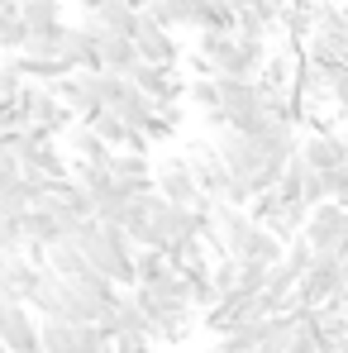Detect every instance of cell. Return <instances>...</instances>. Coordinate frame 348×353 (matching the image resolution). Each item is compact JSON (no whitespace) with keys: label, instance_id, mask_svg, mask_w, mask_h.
Masks as SVG:
<instances>
[{"label":"cell","instance_id":"obj_1","mask_svg":"<svg viewBox=\"0 0 348 353\" xmlns=\"http://www.w3.org/2000/svg\"><path fill=\"white\" fill-rule=\"evenodd\" d=\"M134 301H139V310H143V320H148V330H153L158 344H172L181 334H191V325H196V315H201V310L186 301L181 272H167V277H158V282L134 287Z\"/></svg>","mask_w":348,"mask_h":353},{"label":"cell","instance_id":"obj_2","mask_svg":"<svg viewBox=\"0 0 348 353\" xmlns=\"http://www.w3.org/2000/svg\"><path fill=\"white\" fill-rule=\"evenodd\" d=\"M81 253L91 258V268L101 272V277H110L119 292H134L139 287V277H134V258H139V243L115 230V225H101L96 220V230L81 239Z\"/></svg>","mask_w":348,"mask_h":353},{"label":"cell","instance_id":"obj_3","mask_svg":"<svg viewBox=\"0 0 348 353\" xmlns=\"http://www.w3.org/2000/svg\"><path fill=\"white\" fill-rule=\"evenodd\" d=\"M34 310H39V320H62V325H96L101 320V305L91 296H81L72 282L53 277V272H43V287L34 296Z\"/></svg>","mask_w":348,"mask_h":353},{"label":"cell","instance_id":"obj_4","mask_svg":"<svg viewBox=\"0 0 348 353\" xmlns=\"http://www.w3.org/2000/svg\"><path fill=\"white\" fill-rule=\"evenodd\" d=\"M53 91L81 124H96L110 110V72H67Z\"/></svg>","mask_w":348,"mask_h":353},{"label":"cell","instance_id":"obj_5","mask_svg":"<svg viewBox=\"0 0 348 353\" xmlns=\"http://www.w3.org/2000/svg\"><path fill=\"white\" fill-rule=\"evenodd\" d=\"M344 292H348V263L344 258H320V253H315V263H310V272L300 277V287H296L287 310H320V305L339 301Z\"/></svg>","mask_w":348,"mask_h":353},{"label":"cell","instance_id":"obj_6","mask_svg":"<svg viewBox=\"0 0 348 353\" xmlns=\"http://www.w3.org/2000/svg\"><path fill=\"white\" fill-rule=\"evenodd\" d=\"M181 158H186V168L196 176V186L205 191V201H225L229 196L234 176L225 168V158H220V148H215V139H186Z\"/></svg>","mask_w":348,"mask_h":353},{"label":"cell","instance_id":"obj_7","mask_svg":"<svg viewBox=\"0 0 348 353\" xmlns=\"http://www.w3.org/2000/svg\"><path fill=\"white\" fill-rule=\"evenodd\" d=\"M305 243L320 253V258H344L348 263V210L344 205H315L310 220H305Z\"/></svg>","mask_w":348,"mask_h":353},{"label":"cell","instance_id":"obj_8","mask_svg":"<svg viewBox=\"0 0 348 353\" xmlns=\"http://www.w3.org/2000/svg\"><path fill=\"white\" fill-rule=\"evenodd\" d=\"M153 191H158L167 205H176V210H201V205H205V191L196 186V176H191V168H186L181 153L163 158V163L153 168Z\"/></svg>","mask_w":348,"mask_h":353},{"label":"cell","instance_id":"obj_9","mask_svg":"<svg viewBox=\"0 0 348 353\" xmlns=\"http://www.w3.org/2000/svg\"><path fill=\"white\" fill-rule=\"evenodd\" d=\"M39 344H43V353H101V349H110V339L101 334V325H62V320H39Z\"/></svg>","mask_w":348,"mask_h":353},{"label":"cell","instance_id":"obj_10","mask_svg":"<svg viewBox=\"0 0 348 353\" xmlns=\"http://www.w3.org/2000/svg\"><path fill=\"white\" fill-rule=\"evenodd\" d=\"M0 344L5 353H39V320H34V310L24 305V301H10V296H0Z\"/></svg>","mask_w":348,"mask_h":353},{"label":"cell","instance_id":"obj_11","mask_svg":"<svg viewBox=\"0 0 348 353\" xmlns=\"http://www.w3.org/2000/svg\"><path fill=\"white\" fill-rule=\"evenodd\" d=\"M43 272H48V268H34L24 253H14V258H0V296L34 305V296H39V287H43Z\"/></svg>","mask_w":348,"mask_h":353},{"label":"cell","instance_id":"obj_12","mask_svg":"<svg viewBox=\"0 0 348 353\" xmlns=\"http://www.w3.org/2000/svg\"><path fill=\"white\" fill-rule=\"evenodd\" d=\"M296 158H305L315 172H334V168H348V148L339 139V129H310L296 148Z\"/></svg>","mask_w":348,"mask_h":353},{"label":"cell","instance_id":"obj_13","mask_svg":"<svg viewBox=\"0 0 348 353\" xmlns=\"http://www.w3.org/2000/svg\"><path fill=\"white\" fill-rule=\"evenodd\" d=\"M134 48H139V58L148 62V67H167V72H176V58H181L176 39L167 34V29H158L153 19H143V14H139V29H134Z\"/></svg>","mask_w":348,"mask_h":353},{"label":"cell","instance_id":"obj_14","mask_svg":"<svg viewBox=\"0 0 348 353\" xmlns=\"http://www.w3.org/2000/svg\"><path fill=\"white\" fill-rule=\"evenodd\" d=\"M62 143H67V153H72V163H91V168H110V153H115V148H110V143H105V139H101V134H96L91 124H81V119H76V124L67 129V139H62Z\"/></svg>","mask_w":348,"mask_h":353},{"label":"cell","instance_id":"obj_15","mask_svg":"<svg viewBox=\"0 0 348 353\" xmlns=\"http://www.w3.org/2000/svg\"><path fill=\"white\" fill-rule=\"evenodd\" d=\"M48 272L62 277V282H81V277L91 272V258H86L76 243H58V248L48 253Z\"/></svg>","mask_w":348,"mask_h":353},{"label":"cell","instance_id":"obj_16","mask_svg":"<svg viewBox=\"0 0 348 353\" xmlns=\"http://www.w3.org/2000/svg\"><path fill=\"white\" fill-rule=\"evenodd\" d=\"M29 48V24H24V14H19V0L14 5H0V53H24Z\"/></svg>","mask_w":348,"mask_h":353},{"label":"cell","instance_id":"obj_17","mask_svg":"<svg viewBox=\"0 0 348 353\" xmlns=\"http://www.w3.org/2000/svg\"><path fill=\"white\" fill-rule=\"evenodd\" d=\"M186 105H196L201 119H210L220 110V81L215 77H196V81H186Z\"/></svg>","mask_w":348,"mask_h":353},{"label":"cell","instance_id":"obj_18","mask_svg":"<svg viewBox=\"0 0 348 353\" xmlns=\"http://www.w3.org/2000/svg\"><path fill=\"white\" fill-rule=\"evenodd\" d=\"M210 287L220 296V305L238 296V263H234V258H215V263H210Z\"/></svg>","mask_w":348,"mask_h":353},{"label":"cell","instance_id":"obj_19","mask_svg":"<svg viewBox=\"0 0 348 353\" xmlns=\"http://www.w3.org/2000/svg\"><path fill=\"white\" fill-rule=\"evenodd\" d=\"M24 86H29V77H24L19 58H5L0 62V105H14L24 96Z\"/></svg>","mask_w":348,"mask_h":353},{"label":"cell","instance_id":"obj_20","mask_svg":"<svg viewBox=\"0 0 348 353\" xmlns=\"http://www.w3.org/2000/svg\"><path fill=\"white\" fill-rule=\"evenodd\" d=\"M325 72V91H329V110H348V62H334V67H320Z\"/></svg>","mask_w":348,"mask_h":353},{"label":"cell","instance_id":"obj_21","mask_svg":"<svg viewBox=\"0 0 348 353\" xmlns=\"http://www.w3.org/2000/svg\"><path fill=\"white\" fill-rule=\"evenodd\" d=\"M282 263H287V268L296 272V277H305V272H310V263H315V248L305 243V234H300V239H291V243H287V258H282Z\"/></svg>","mask_w":348,"mask_h":353},{"label":"cell","instance_id":"obj_22","mask_svg":"<svg viewBox=\"0 0 348 353\" xmlns=\"http://www.w3.org/2000/svg\"><path fill=\"white\" fill-rule=\"evenodd\" d=\"M334 353H348V334H344V339H339V344H334Z\"/></svg>","mask_w":348,"mask_h":353},{"label":"cell","instance_id":"obj_23","mask_svg":"<svg viewBox=\"0 0 348 353\" xmlns=\"http://www.w3.org/2000/svg\"><path fill=\"white\" fill-rule=\"evenodd\" d=\"M124 5H134V10H143V5H148V0H124Z\"/></svg>","mask_w":348,"mask_h":353},{"label":"cell","instance_id":"obj_24","mask_svg":"<svg viewBox=\"0 0 348 353\" xmlns=\"http://www.w3.org/2000/svg\"><path fill=\"white\" fill-rule=\"evenodd\" d=\"M339 139H344V148H348V124H344V129H339Z\"/></svg>","mask_w":348,"mask_h":353},{"label":"cell","instance_id":"obj_25","mask_svg":"<svg viewBox=\"0 0 348 353\" xmlns=\"http://www.w3.org/2000/svg\"><path fill=\"white\" fill-rule=\"evenodd\" d=\"M0 353H5V344H0Z\"/></svg>","mask_w":348,"mask_h":353}]
</instances>
